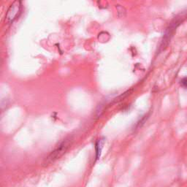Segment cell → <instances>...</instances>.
I'll list each match as a JSON object with an SVG mask.
<instances>
[{
    "label": "cell",
    "mask_w": 187,
    "mask_h": 187,
    "mask_svg": "<svg viewBox=\"0 0 187 187\" xmlns=\"http://www.w3.org/2000/svg\"><path fill=\"white\" fill-rule=\"evenodd\" d=\"M104 143H105V140H99L96 143V146H95V149H96V158L97 159L100 157L101 155V151L102 149H103Z\"/></svg>",
    "instance_id": "obj_3"
},
{
    "label": "cell",
    "mask_w": 187,
    "mask_h": 187,
    "mask_svg": "<svg viewBox=\"0 0 187 187\" xmlns=\"http://www.w3.org/2000/svg\"><path fill=\"white\" fill-rule=\"evenodd\" d=\"M180 83H181V85L187 88V77L183 78V79L180 80Z\"/></svg>",
    "instance_id": "obj_4"
},
{
    "label": "cell",
    "mask_w": 187,
    "mask_h": 187,
    "mask_svg": "<svg viewBox=\"0 0 187 187\" xmlns=\"http://www.w3.org/2000/svg\"><path fill=\"white\" fill-rule=\"evenodd\" d=\"M73 138L69 137V138H65L64 140H62L57 146H56L53 151L51 152V154L45 158V159L43 162L44 166L51 164V163H53L56 160L60 159L64 154L67 151L69 148L71 146L73 143Z\"/></svg>",
    "instance_id": "obj_1"
},
{
    "label": "cell",
    "mask_w": 187,
    "mask_h": 187,
    "mask_svg": "<svg viewBox=\"0 0 187 187\" xmlns=\"http://www.w3.org/2000/svg\"><path fill=\"white\" fill-rule=\"evenodd\" d=\"M21 2L16 1L10 5V7L8 10L7 14H6L5 21L8 23H11L17 18V16H18V14L21 12Z\"/></svg>",
    "instance_id": "obj_2"
}]
</instances>
